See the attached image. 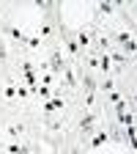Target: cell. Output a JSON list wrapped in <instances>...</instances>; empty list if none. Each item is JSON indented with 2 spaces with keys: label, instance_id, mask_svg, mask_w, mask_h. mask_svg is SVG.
<instances>
[{
  "label": "cell",
  "instance_id": "obj_1",
  "mask_svg": "<svg viewBox=\"0 0 137 154\" xmlns=\"http://www.w3.org/2000/svg\"><path fill=\"white\" fill-rule=\"evenodd\" d=\"M47 69H49V72H61V69H66V66H63V58H61V52H58V50L52 52V58H49V66H47Z\"/></svg>",
  "mask_w": 137,
  "mask_h": 154
},
{
  "label": "cell",
  "instance_id": "obj_5",
  "mask_svg": "<svg viewBox=\"0 0 137 154\" xmlns=\"http://www.w3.org/2000/svg\"><path fill=\"white\" fill-rule=\"evenodd\" d=\"M8 135H22V124H19V127L11 124V127H8Z\"/></svg>",
  "mask_w": 137,
  "mask_h": 154
},
{
  "label": "cell",
  "instance_id": "obj_4",
  "mask_svg": "<svg viewBox=\"0 0 137 154\" xmlns=\"http://www.w3.org/2000/svg\"><path fill=\"white\" fill-rule=\"evenodd\" d=\"M104 140H107V135H104V132H99V135H96V138H93V146H102Z\"/></svg>",
  "mask_w": 137,
  "mask_h": 154
},
{
  "label": "cell",
  "instance_id": "obj_2",
  "mask_svg": "<svg viewBox=\"0 0 137 154\" xmlns=\"http://www.w3.org/2000/svg\"><path fill=\"white\" fill-rule=\"evenodd\" d=\"M80 127H82V132H91V127H93V113H88V116H85Z\"/></svg>",
  "mask_w": 137,
  "mask_h": 154
},
{
  "label": "cell",
  "instance_id": "obj_8",
  "mask_svg": "<svg viewBox=\"0 0 137 154\" xmlns=\"http://www.w3.org/2000/svg\"><path fill=\"white\" fill-rule=\"evenodd\" d=\"M74 154H80V151H74Z\"/></svg>",
  "mask_w": 137,
  "mask_h": 154
},
{
  "label": "cell",
  "instance_id": "obj_6",
  "mask_svg": "<svg viewBox=\"0 0 137 154\" xmlns=\"http://www.w3.org/2000/svg\"><path fill=\"white\" fill-rule=\"evenodd\" d=\"M36 91L41 94V96H49V88H47V85H36Z\"/></svg>",
  "mask_w": 137,
  "mask_h": 154
},
{
  "label": "cell",
  "instance_id": "obj_7",
  "mask_svg": "<svg viewBox=\"0 0 137 154\" xmlns=\"http://www.w3.org/2000/svg\"><path fill=\"white\" fill-rule=\"evenodd\" d=\"M3 58H6V44L0 42V61H3Z\"/></svg>",
  "mask_w": 137,
  "mask_h": 154
},
{
  "label": "cell",
  "instance_id": "obj_3",
  "mask_svg": "<svg viewBox=\"0 0 137 154\" xmlns=\"http://www.w3.org/2000/svg\"><path fill=\"white\" fill-rule=\"evenodd\" d=\"M77 42H80L82 47H88V44H91V36H88L85 30H80V33H77Z\"/></svg>",
  "mask_w": 137,
  "mask_h": 154
}]
</instances>
